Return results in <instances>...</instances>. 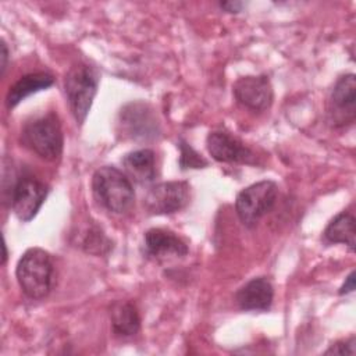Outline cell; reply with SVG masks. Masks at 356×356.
<instances>
[{
	"label": "cell",
	"instance_id": "cell-1",
	"mask_svg": "<svg viewBox=\"0 0 356 356\" xmlns=\"http://www.w3.org/2000/svg\"><path fill=\"white\" fill-rule=\"evenodd\" d=\"M92 192L97 204L114 214L129 211L135 202L131 179L114 165H103L93 172Z\"/></svg>",
	"mask_w": 356,
	"mask_h": 356
},
{
	"label": "cell",
	"instance_id": "cell-2",
	"mask_svg": "<svg viewBox=\"0 0 356 356\" xmlns=\"http://www.w3.org/2000/svg\"><path fill=\"white\" fill-rule=\"evenodd\" d=\"M19 139L24 147L46 161H56L63 153V129L57 114L53 111L28 120L21 129Z\"/></svg>",
	"mask_w": 356,
	"mask_h": 356
},
{
	"label": "cell",
	"instance_id": "cell-3",
	"mask_svg": "<svg viewBox=\"0 0 356 356\" xmlns=\"http://www.w3.org/2000/svg\"><path fill=\"white\" fill-rule=\"evenodd\" d=\"M15 277L21 291L29 299L46 298L54 280V264L49 252L40 248H29L19 257Z\"/></svg>",
	"mask_w": 356,
	"mask_h": 356
},
{
	"label": "cell",
	"instance_id": "cell-4",
	"mask_svg": "<svg viewBox=\"0 0 356 356\" xmlns=\"http://www.w3.org/2000/svg\"><path fill=\"white\" fill-rule=\"evenodd\" d=\"M99 82H100V74L97 68L86 63L74 64L65 74L64 93H65L71 114L74 115L79 127L83 125L90 111L93 99L97 93Z\"/></svg>",
	"mask_w": 356,
	"mask_h": 356
},
{
	"label": "cell",
	"instance_id": "cell-5",
	"mask_svg": "<svg viewBox=\"0 0 356 356\" xmlns=\"http://www.w3.org/2000/svg\"><path fill=\"white\" fill-rule=\"evenodd\" d=\"M117 132L124 139L149 142L160 138L161 125L154 108L149 103L135 100L120 108L117 115Z\"/></svg>",
	"mask_w": 356,
	"mask_h": 356
},
{
	"label": "cell",
	"instance_id": "cell-6",
	"mask_svg": "<svg viewBox=\"0 0 356 356\" xmlns=\"http://www.w3.org/2000/svg\"><path fill=\"white\" fill-rule=\"evenodd\" d=\"M278 186L266 179L243 188L235 199V211L246 228H253L259 220L273 210L277 202Z\"/></svg>",
	"mask_w": 356,
	"mask_h": 356
},
{
	"label": "cell",
	"instance_id": "cell-7",
	"mask_svg": "<svg viewBox=\"0 0 356 356\" xmlns=\"http://www.w3.org/2000/svg\"><path fill=\"white\" fill-rule=\"evenodd\" d=\"M49 195V186L32 174L17 175L11 182L10 206L18 220H33Z\"/></svg>",
	"mask_w": 356,
	"mask_h": 356
},
{
	"label": "cell",
	"instance_id": "cell-8",
	"mask_svg": "<svg viewBox=\"0 0 356 356\" xmlns=\"http://www.w3.org/2000/svg\"><path fill=\"white\" fill-rule=\"evenodd\" d=\"M191 186L186 181L159 182L146 192L143 207L152 216L172 214L189 203Z\"/></svg>",
	"mask_w": 356,
	"mask_h": 356
},
{
	"label": "cell",
	"instance_id": "cell-9",
	"mask_svg": "<svg viewBox=\"0 0 356 356\" xmlns=\"http://www.w3.org/2000/svg\"><path fill=\"white\" fill-rule=\"evenodd\" d=\"M330 122L342 128L352 125L356 118V76L349 72L341 75L334 83L327 103Z\"/></svg>",
	"mask_w": 356,
	"mask_h": 356
},
{
	"label": "cell",
	"instance_id": "cell-10",
	"mask_svg": "<svg viewBox=\"0 0 356 356\" xmlns=\"http://www.w3.org/2000/svg\"><path fill=\"white\" fill-rule=\"evenodd\" d=\"M234 97L243 107L253 111H266L274 99L273 85L267 75H246L232 85Z\"/></svg>",
	"mask_w": 356,
	"mask_h": 356
},
{
	"label": "cell",
	"instance_id": "cell-11",
	"mask_svg": "<svg viewBox=\"0 0 356 356\" xmlns=\"http://www.w3.org/2000/svg\"><path fill=\"white\" fill-rule=\"evenodd\" d=\"M209 154L218 163L231 164H254V153L232 134L217 129L211 131L206 138Z\"/></svg>",
	"mask_w": 356,
	"mask_h": 356
},
{
	"label": "cell",
	"instance_id": "cell-12",
	"mask_svg": "<svg viewBox=\"0 0 356 356\" xmlns=\"http://www.w3.org/2000/svg\"><path fill=\"white\" fill-rule=\"evenodd\" d=\"M143 248L146 256L157 261L182 259L189 252L186 242L181 236L164 228L147 229L143 236Z\"/></svg>",
	"mask_w": 356,
	"mask_h": 356
},
{
	"label": "cell",
	"instance_id": "cell-13",
	"mask_svg": "<svg viewBox=\"0 0 356 356\" xmlns=\"http://www.w3.org/2000/svg\"><path fill=\"white\" fill-rule=\"evenodd\" d=\"M274 300V286L267 277H254L235 293V302L243 312H267Z\"/></svg>",
	"mask_w": 356,
	"mask_h": 356
},
{
	"label": "cell",
	"instance_id": "cell-14",
	"mask_svg": "<svg viewBox=\"0 0 356 356\" xmlns=\"http://www.w3.org/2000/svg\"><path fill=\"white\" fill-rule=\"evenodd\" d=\"M127 177L140 185L152 184L156 179V156L152 149H138L122 157Z\"/></svg>",
	"mask_w": 356,
	"mask_h": 356
},
{
	"label": "cell",
	"instance_id": "cell-15",
	"mask_svg": "<svg viewBox=\"0 0 356 356\" xmlns=\"http://www.w3.org/2000/svg\"><path fill=\"white\" fill-rule=\"evenodd\" d=\"M54 83V76L47 72H32L15 81L6 96V107L13 110L28 96L50 88Z\"/></svg>",
	"mask_w": 356,
	"mask_h": 356
},
{
	"label": "cell",
	"instance_id": "cell-16",
	"mask_svg": "<svg viewBox=\"0 0 356 356\" xmlns=\"http://www.w3.org/2000/svg\"><path fill=\"white\" fill-rule=\"evenodd\" d=\"M111 331L117 337H132L140 330V316L136 306L129 300H115L108 310Z\"/></svg>",
	"mask_w": 356,
	"mask_h": 356
},
{
	"label": "cell",
	"instance_id": "cell-17",
	"mask_svg": "<svg viewBox=\"0 0 356 356\" xmlns=\"http://www.w3.org/2000/svg\"><path fill=\"white\" fill-rule=\"evenodd\" d=\"M323 238L327 243H342L355 252V216L349 211H341L325 227Z\"/></svg>",
	"mask_w": 356,
	"mask_h": 356
},
{
	"label": "cell",
	"instance_id": "cell-18",
	"mask_svg": "<svg viewBox=\"0 0 356 356\" xmlns=\"http://www.w3.org/2000/svg\"><path fill=\"white\" fill-rule=\"evenodd\" d=\"M81 246L92 254H107L111 249V241L102 232L99 227H92L83 235Z\"/></svg>",
	"mask_w": 356,
	"mask_h": 356
},
{
	"label": "cell",
	"instance_id": "cell-19",
	"mask_svg": "<svg viewBox=\"0 0 356 356\" xmlns=\"http://www.w3.org/2000/svg\"><path fill=\"white\" fill-rule=\"evenodd\" d=\"M179 147V167L181 170H188V168H204L209 165V161L197 153L185 139H179L178 142Z\"/></svg>",
	"mask_w": 356,
	"mask_h": 356
},
{
	"label": "cell",
	"instance_id": "cell-20",
	"mask_svg": "<svg viewBox=\"0 0 356 356\" xmlns=\"http://www.w3.org/2000/svg\"><path fill=\"white\" fill-rule=\"evenodd\" d=\"M356 338L355 335H350L349 338H345V339H339L334 343H331L328 346V349L324 352V355H339V356H343V355H349V356H353L356 349Z\"/></svg>",
	"mask_w": 356,
	"mask_h": 356
},
{
	"label": "cell",
	"instance_id": "cell-21",
	"mask_svg": "<svg viewBox=\"0 0 356 356\" xmlns=\"http://www.w3.org/2000/svg\"><path fill=\"white\" fill-rule=\"evenodd\" d=\"M218 7L229 14H238L245 7L243 1H221L218 3Z\"/></svg>",
	"mask_w": 356,
	"mask_h": 356
},
{
	"label": "cell",
	"instance_id": "cell-22",
	"mask_svg": "<svg viewBox=\"0 0 356 356\" xmlns=\"http://www.w3.org/2000/svg\"><path fill=\"white\" fill-rule=\"evenodd\" d=\"M353 291H355V271H350L349 275L345 278V282L341 285V288L338 291V295L343 296V295H348Z\"/></svg>",
	"mask_w": 356,
	"mask_h": 356
},
{
	"label": "cell",
	"instance_id": "cell-23",
	"mask_svg": "<svg viewBox=\"0 0 356 356\" xmlns=\"http://www.w3.org/2000/svg\"><path fill=\"white\" fill-rule=\"evenodd\" d=\"M1 64H0V74L1 76H4L6 74V70H7V65H8V49H7V44L4 40H1Z\"/></svg>",
	"mask_w": 356,
	"mask_h": 356
},
{
	"label": "cell",
	"instance_id": "cell-24",
	"mask_svg": "<svg viewBox=\"0 0 356 356\" xmlns=\"http://www.w3.org/2000/svg\"><path fill=\"white\" fill-rule=\"evenodd\" d=\"M6 260H7V245H6V239L3 238V260H1V263L4 264Z\"/></svg>",
	"mask_w": 356,
	"mask_h": 356
}]
</instances>
